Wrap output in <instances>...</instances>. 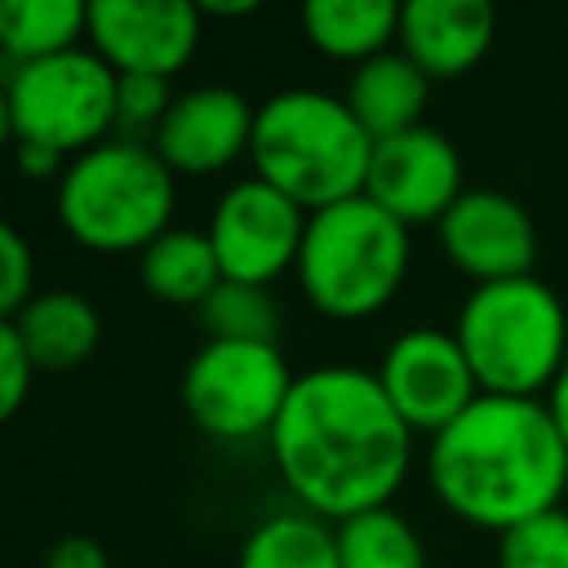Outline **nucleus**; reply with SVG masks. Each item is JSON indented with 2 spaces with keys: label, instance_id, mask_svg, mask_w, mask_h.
I'll list each match as a JSON object with an SVG mask.
<instances>
[{
  "label": "nucleus",
  "instance_id": "1",
  "mask_svg": "<svg viewBox=\"0 0 568 568\" xmlns=\"http://www.w3.org/2000/svg\"><path fill=\"white\" fill-rule=\"evenodd\" d=\"M266 444L297 510L328 524L390 506L413 462L408 422L386 399L377 373L355 364L297 373Z\"/></svg>",
  "mask_w": 568,
  "mask_h": 568
},
{
  "label": "nucleus",
  "instance_id": "2",
  "mask_svg": "<svg viewBox=\"0 0 568 568\" xmlns=\"http://www.w3.org/2000/svg\"><path fill=\"white\" fill-rule=\"evenodd\" d=\"M426 479L448 515L501 537L559 506L568 493V448L546 399L479 395L426 439Z\"/></svg>",
  "mask_w": 568,
  "mask_h": 568
},
{
  "label": "nucleus",
  "instance_id": "3",
  "mask_svg": "<svg viewBox=\"0 0 568 568\" xmlns=\"http://www.w3.org/2000/svg\"><path fill=\"white\" fill-rule=\"evenodd\" d=\"M373 138L346 98L324 89H280L257 102L248 164L253 178L284 191L306 213L364 195Z\"/></svg>",
  "mask_w": 568,
  "mask_h": 568
},
{
  "label": "nucleus",
  "instance_id": "4",
  "mask_svg": "<svg viewBox=\"0 0 568 568\" xmlns=\"http://www.w3.org/2000/svg\"><path fill=\"white\" fill-rule=\"evenodd\" d=\"M178 178L133 138H106L75 155L58 186V226L89 253H142L155 235L173 226Z\"/></svg>",
  "mask_w": 568,
  "mask_h": 568
},
{
  "label": "nucleus",
  "instance_id": "5",
  "mask_svg": "<svg viewBox=\"0 0 568 568\" xmlns=\"http://www.w3.org/2000/svg\"><path fill=\"white\" fill-rule=\"evenodd\" d=\"M408 257V226L368 195H351L306 217L293 275L302 297L324 320L355 324L395 302Z\"/></svg>",
  "mask_w": 568,
  "mask_h": 568
},
{
  "label": "nucleus",
  "instance_id": "6",
  "mask_svg": "<svg viewBox=\"0 0 568 568\" xmlns=\"http://www.w3.org/2000/svg\"><path fill=\"white\" fill-rule=\"evenodd\" d=\"M453 337L484 395L537 399L568 364V311L537 275L475 284L457 306Z\"/></svg>",
  "mask_w": 568,
  "mask_h": 568
},
{
  "label": "nucleus",
  "instance_id": "7",
  "mask_svg": "<svg viewBox=\"0 0 568 568\" xmlns=\"http://www.w3.org/2000/svg\"><path fill=\"white\" fill-rule=\"evenodd\" d=\"M120 75L89 49H67L4 71V129L13 146H44L67 160L106 142L120 124Z\"/></svg>",
  "mask_w": 568,
  "mask_h": 568
},
{
  "label": "nucleus",
  "instance_id": "8",
  "mask_svg": "<svg viewBox=\"0 0 568 568\" xmlns=\"http://www.w3.org/2000/svg\"><path fill=\"white\" fill-rule=\"evenodd\" d=\"M297 373L266 342H204L182 368L186 417L222 444L271 439Z\"/></svg>",
  "mask_w": 568,
  "mask_h": 568
},
{
  "label": "nucleus",
  "instance_id": "9",
  "mask_svg": "<svg viewBox=\"0 0 568 568\" xmlns=\"http://www.w3.org/2000/svg\"><path fill=\"white\" fill-rule=\"evenodd\" d=\"M306 209L293 204L284 191H275L262 178L231 182L213 213H209V240L222 266V280L240 284H271L284 271L297 266L302 235H306Z\"/></svg>",
  "mask_w": 568,
  "mask_h": 568
},
{
  "label": "nucleus",
  "instance_id": "10",
  "mask_svg": "<svg viewBox=\"0 0 568 568\" xmlns=\"http://www.w3.org/2000/svg\"><path fill=\"white\" fill-rule=\"evenodd\" d=\"M377 382L413 435H439L484 390L453 328H404L377 359Z\"/></svg>",
  "mask_w": 568,
  "mask_h": 568
},
{
  "label": "nucleus",
  "instance_id": "11",
  "mask_svg": "<svg viewBox=\"0 0 568 568\" xmlns=\"http://www.w3.org/2000/svg\"><path fill=\"white\" fill-rule=\"evenodd\" d=\"M204 9L191 0H89V49L115 75L173 80L200 44Z\"/></svg>",
  "mask_w": 568,
  "mask_h": 568
},
{
  "label": "nucleus",
  "instance_id": "12",
  "mask_svg": "<svg viewBox=\"0 0 568 568\" xmlns=\"http://www.w3.org/2000/svg\"><path fill=\"white\" fill-rule=\"evenodd\" d=\"M462 178L466 169H462V151L453 146V138L430 124H417L408 133L373 142L364 195L382 204L390 217H399L408 231L422 222L439 226V217L466 195Z\"/></svg>",
  "mask_w": 568,
  "mask_h": 568
},
{
  "label": "nucleus",
  "instance_id": "13",
  "mask_svg": "<svg viewBox=\"0 0 568 568\" xmlns=\"http://www.w3.org/2000/svg\"><path fill=\"white\" fill-rule=\"evenodd\" d=\"M435 231H439L444 257L475 284L532 275L537 226H532V213L506 191L466 186V195L439 217Z\"/></svg>",
  "mask_w": 568,
  "mask_h": 568
},
{
  "label": "nucleus",
  "instance_id": "14",
  "mask_svg": "<svg viewBox=\"0 0 568 568\" xmlns=\"http://www.w3.org/2000/svg\"><path fill=\"white\" fill-rule=\"evenodd\" d=\"M253 120H257V106H248V98L240 89L195 84L173 98L169 115L151 133V146L173 169V178L178 173L204 178V173H217V169L235 164L240 155H248Z\"/></svg>",
  "mask_w": 568,
  "mask_h": 568
},
{
  "label": "nucleus",
  "instance_id": "15",
  "mask_svg": "<svg viewBox=\"0 0 568 568\" xmlns=\"http://www.w3.org/2000/svg\"><path fill=\"white\" fill-rule=\"evenodd\" d=\"M497 40L488 0H408L399 4V49L435 80L475 71Z\"/></svg>",
  "mask_w": 568,
  "mask_h": 568
},
{
  "label": "nucleus",
  "instance_id": "16",
  "mask_svg": "<svg viewBox=\"0 0 568 568\" xmlns=\"http://www.w3.org/2000/svg\"><path fill=\"white\" fill-rule=\"evenodd\" d=\"M346 106L364 124L373 142L408 133L426 124V102H430V75L395 44L368 62H359L346 80Z\"/></svg>",
  "mask_w": 568,
  "mask_h": 568
},
{
  "label": "nucleus",
  "instance_id": "17",
  "mask_svg": "<svg viewBox=\"0 0 568 568\" xmlns=\"http://www.w3.org/2000/svg\"><path fill=\"white\" fill-rule=\"evenodd\" d=\"M4 324H13V333L22 337V346L40 373L80 368L102 342V320H98L93 302L71 288H40Z\"/></svg>",
  "mask_w": 568,
  "mask_h": 568
},
{
  "label": "nucleus",
  "instance_id": "18",
  "mask_svg": "<svg viewBox=\"0 0 568 568\" xmlns=\"http://www.w3.org/2000/svg\"><path fill=\"white\" fill-rule=\"evenodd\" d=\"M302 36L333 62H368L399 40V4L395 0H306Z\"/></svg>",
  "mask_w": 568,
  "mask_h": 568
},
{
  "label": "nucleus",
  "instance_id": "19",
  "mask_svg": "<svg viewBox=\"0 0 568 568\" xmlns=\"http://www.w3.org/2000/svg\"><path fill=\"white\" fill-rule=\"evenodd\" d=\"M142 288L169 306H204L209 293L222 284V266L213 253L209 231L195 226H169L138 253Z\"/></svg>",
  "mask_w": 568,
  "mask_h": 568
},
{
  "label": "nucleus",
  "instance_id": "20",
  "mask_svg": "<svg viewBox=\"0 0 568 568\" xmlns=\"http://www.w3.org/2000/svg\"><path fill=\"white\" fill-rule=\"evenodd\" d=\"M235 568H342L337 524L311 510H275L244 532Z\"/></svg>",
  "mask_w": 568,
  "mask_h": 568
},
{
  "label": "nucleus",
  "instance_id": "21",
  "mask_svg": "<svg viewBox=\"0 0 568 568\" xmlns=\"http://www.w3.org/2000/svg\"><path fill=\"white\" fill-rule=\"evenodd\" d=\"M89 40L84 0H4L0 4V49L13 62L53 58Z\"/></svg>",
  "mask_w": 568,
  "mask_h": 568
},
{
  "label": "nucleus",
  "instance_id": "22",
  "mask_svg": "<svg viewBox=\"0 0 568 568\" xmlns=\"http://www.w3.org/2000/svg\"><path fill=\"white\" fill-rule=\"evenodd\" d=\"M342 568H430L417 528L395 510L377 506L337 524Z\"/></svg>",
  "mask_w": 568,
  "mask_h": 568
},
{
  "label": "nucleus",
  "instance_id": "23",
  "mask_svg": "<svg viewBox=\"0 0 568 568\" xmlns=\"http://www.w3.org/2000/svg\"><path fill=\"white\" fill-rule=\"evenodd\" d=\"M195 315H200L204 342H266V346H280L284 315H280L271 288H262V284L222 280Z\"/></svg>",
  "mask_w": 568,
  "mask_h": 568
},
{
  "label": "nucleus",
  "instance_id": "24",
  "mask_svg": "<svg viewBox=\"0 0 568 568\" xmlns=\"http://www.w3.org/2000/svg\"><path fill=\"white\" fill-rule=\"evenodd\" d=\"M497 568H568V510H541L497 537Z\"/></svg>",
  "mask_w": 568,
  "mask_h": 568
},
{
  "label": "nucleus",
  "instance_id": "25",
  "mask_svg": "<svg viewBox=\"0 0 568 568\" xmlns=\"http://www.w3.org/2000/svg\"><path fill=\"white\" fill-rule=\"evenodd\" d=\"M36 293V253L13 226H0V315L13 320Z\"/></svg>",
  "mask_w": 568,
  "mask_h": 568
},
{
  "label": "nucleus",
  "instance_id": "26",
  "mask_svg": "<svg viewBox=\"0 0 568 568\" xmlns=\"http://www.w3.org/2000/svg\"><path fill=\"white\" fill-rule=\"evenodd\" d=\"M173 80H160V75H120V93H115V106H120V124L129 129H160V120L169 115L173 106Z\"/></svg>",
  "mask_w": 568,
  "mask_h": 568
},
{
  "label": "nucleus",
  "instance_id": "27",
  "mask_svg": "<svg viewBox=\"0 0 568 568\" xmlns=\"http://www.w3.org/2000/svg\"><path fill=\"white\" fill-rule=\"evenodd\" d=\"M36 359L27 355L22 337L13 333V324L0 320V417H18L22 399L31 395V382H36Z\"/></svg>",
  "mask_w": 568,
  "mask_h": 568
},
{
  "label": "nucleus",
  "instance_id": "28",
  "mask_svg": "<svg viewBox=\"0 0 568 568\" xmlns=\"http://www.w3.org/2000/svg\"><path fill=\"white\" fill-rule=\"evenodd\" d=\"M44 568H111V555L102 550V541H93L84 532H67L44 555Z\"/></svg>",
  "mask_w": 568,
  "mask_h": 568
},
{
  "label": "nucleus",
  "instance_id": "29",
  "mask_svg": "<svg viewBox=\"0 0 568 568\" xmlns=\"http://www.w3.org/2000/svg\"><path fill=\"white\" fill-rule=\"evenodd\" d=\"M71 160L58 155V151H44V146H18V169L22 178H62Z\"/></svg>",
  "mask_w": 568,
  "mask_h": 568
},
{
  "label": "nucleus",
  "instance_id": "30",
  "mask_svg": "<svg viewBox=\"0 0 568 568\" xmlns=\"http://www.w3.org/2000/svg\"><path fill=\"white\" fill-rule=\"evenodd\" d=\"M546 408H550V417H555V430H559V439H564V448H568V364L559 368L555 386L546 390Z\"/></svg>",
  "mask_w": 568,
  "mask_h": 568
},
{
  "label": "nucleus",
  "instance_id": "31",
  "mask_svg": "<svg viewBox=\"0 0 568 568\" xmlns=\"http://www.w3.org/2000/svg\"><path fill=\"white\" fill-rule=\"evenodd\" d=\"M257 4L253 0H240V4H209L204 13H213V18H244V13H253Z\"/></svg>",
  "mask_w": 568,
  "mask_h": 568
}]
</instances>
